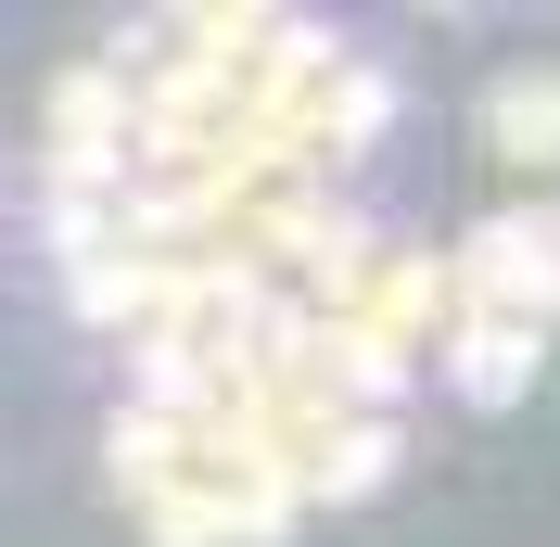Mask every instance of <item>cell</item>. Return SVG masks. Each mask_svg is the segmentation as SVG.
I'll return each mask as SVG.
<instances>
[{"label":"cell","mask_w":560,"mask_h":547,"mask_svg":"<svg viewBox=\"0 0 560 547\" xmlns=\"http://www.w3.org/2000/svg\"><path fill=\"white\" fill-rule=\"evenodd\" d=\"M485 140H497V166H560V77H497L485 90Z\"/></svg>","instance_id":"cell-2"},{"label":"cell","mask_w":560,"mask_h":547,"mask_svg":"<svg viewBox=\"0 0 560 547\" xmlns=\"http://www.w3.org/2000/svg\"><path fill=\"white\" fill-rule=\"evenodd\" d=\"M535 370H548V331H535V318H458L446 331V382L471 408H510Z\"/></svg>","instance_id":"cell-1"}]
</instances>
